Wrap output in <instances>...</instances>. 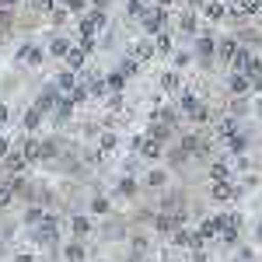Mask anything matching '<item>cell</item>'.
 I'll return each instance as SVG.
<instances>
[{"label": "cell", "instance_id": "1", "mask_svg": "<svg viewBox=\"0 0 262 262\" xmlns=\"http://www.w3.org/2000/svg\"><path fill=\"white\" fill-rule=\"evenodd\" d=\"M60 101H63V91L56 88V84H46V88L39 91V98H35V105H32V108H39L42 116H49V112H53Z\"/></svg>", "mask_w": 262, "mask_h": 262}, {"label": "cell", "instance_id": "21", "mask_svg": "<svg viewBox=\"0 0 262 262\" xmlns=\"http://www.w3.org/2000/svg\"><path fill=\"white\" fill-rule=\"evenodd\" d=\"M179 84H182L179 70H164L161 74V91H179Z\"/></svg>", "mask_w": 262, "mask_h": 262}, {"label": "cell", "instance_id": "4", "mask_svg": "<svg viewBox=\"0 0 262 262\" xmlns=\"http://www.w3.org/2000/svg\"><path fill=\"white\" fill-rule=\"evenodd\" d=\"M60 255H63V262H88V245L77 242V238H70V242L60 248Z\"/></svg>", "mask_w": 262, "mask_h": 262}, {"label": "cell", "instance_id": "19", "mask_svg": "<svg viewBox=\"0 0 262 262\" xmlns=\"http://www.w3.org/2000/svg\"><path fill=\"white\" fill-rule=\"evenodd\" d=\"M234 7L242 11V18H255V14L262 11V0H238Z\"/></svg>", "mask_w": 262, "mask_h": 262}, {"label": "cell", "instance_id": "28", "mask_svg": "<svg viewBox=\"0 0 262 262\" xmlns=\"http://www.w3.org/2000/svg\"><path fill=\"white\" fill-rule=\"evenodd\" d=\"M14 203V192H11V185H0V210H7Z\"/></svg>", "mask_w": 262, "mask_h": 262}, {"label": "cell", "instance_id": "8", "mask_svg": "<svg viewBox=\"0 0 262 262\" xmlns=\"http://www.w3.org/2000/svg\"><path fill=\"white\" fill-rule=\"evenodd\" d=\"M74 46H77V42H70V35H60V32H56V35L49 39V56H56V60H67V53H70Z\"/></svg>", "mask_w": 262, "mask_h": 262}, {"label": "cell", "instance_id": "20", "mask_svg": "<svg viewBox=\"0 0 262 262\" xmlns=\"http://www.w3.org/2000/svg\"><path fill=\"white\" fill-rule=\"evenodd\" d=\"M25 129H28V133H39L42 129V112L39 108H28V112H25Z\"/></svg>", "mask_w": 262, "mask_h": 262}, {"label": "cell", "instance_id": "26", "mask_svg": "<svg viewBox=\"0 0 262 262\" xmlns=\"http://www.w3.org/2000/svg\"><path fill=\"white\" fill-rule=\"evenodd\" d=\"M46 221V210H42V206H28V210H25V224H42Z\"/></svg>", "mask_w": 262, "mask_h": 262}, {"label": "cell", "instance_id": "25", "mask_svg": "<svg viewBox=\"0 0 262 262\" xmlns=\"http://www.w3.org/2000/svg\"><path fill=\"white\" fill-rule=\"evenodd\" d=\"M227 175H231V171H227V164H224V161L210 164V179H213V182H227Z\"/></svg>", "mask_w": 262, "mask_h": 262}, {"label": "cell", "instance_id": "10", "mask_svg": "<svg viewBox=\"0 0 262 262\" xmlns=\"http://www.w3.org/2000/svg\"><path fill=\"white\" fill-rule=\"evenodd\" d=\"M88 213H95V217H112V200L101 196V192H95L91 203H88Z\"/></svg>", "mask_w": 262, "mask_h": 262}, {"label": "cell", "instance_id": "30", "mask_svg": "<svg viewBox=\"0 0 262 262\" xmlns=\"http://www.w3.org/2000/svg\"><path fill=\"white\" fill-rule=\"evenodd\" d=\"M192 63V53H175V67H189Z\"/></svg>", "mask_w": 262, "mask_h": 262}, {"label": "cell", "instance_id": "36", "mask_svg": "<svg viewBox=\"0 0 262 262\" xmlns=\"http://www.w3.org/2000/svg\"><path fill=\"white\" fill-rule=\"evenodd\" d=\"M255 108H259V116H262V98H259V105H255Z\"/></svg>", "mask_w": 262, "mask_h": 262}, {"label": "cell", "instance_id": "5", "mask_svg": "<svg viewBox=\"0 0 262 262\" xmlns=\"http://www.w3.org/2000/svg\"><path fill=\"white\" fill-rule=\"evenodd\" d=\"M168 182H171V175H168V168H150V171L143 175V185H147V189H154V192H161V189H168Z\"/></svg>", "mask_w": 262, "mask_h": 262}, {"label": "cell", "instance_id": "9", "mask_svg": "<svg viewBox=\"0 0 262 262\" xmlns=\"http://www.w3.org/2000/svg\"><path fill=\"white\" fill-rule=\"evenodd\" d=\"M140 158H143V161H161V158H164V147L143 133V140H140Z\"/></svg>", "mask_w": 262, "mask_h": 262}, {"label": "cell", "instance_id": "23", "mask_svg": "<svg viewBox=\"0 0 262 262\" xmlns=\"http://www.w3.org/2000/svg\"><path fill=\"white\" fill-rule=\"evenodd\" d=\"M67 21H70V11H67V7H53V11H49V25H53V28H60Z\"/></svg>", "mask_w": 262, "mask_h": 262}, {"label": "cell", "instance_id": "16", "mask_svg": "<svg viewBox=\"0 0 262 262\" xmlns=\"http://www.w3.org/2000/svg\"><path fill=\"white\" fill-rule=\"evenodd\" d=\"M234 192H238V189H234V185H231V182H213V185H210V196H213V200H231V196H234Z\"/></svg>", "mask_w": 262, "mask_h": 262}, {"label": "cell", "instance_id": "27", "mask_svg": "<svg viewBox=\"0 0 262 262\" xmlns=\"http://www.w3.org/2000/svg\"><path fill=\"white\" fill-rule=\"evenodd\" d=\"M42 60H46V49L42 46H32L28 49V67H42Z\"/></svg>", "mask_w": 262, "mask_h": 262}, {"label": "cell", "instance_id": "3", "mask_svg": "<svg viewBox=\"0 0 262 262\" xmlns=\"http://www.w3.org/2000/svg\"><path fill=\"white\" fill-rule=\"evenodd\" d=\"M154 53H158V49H154V42H150V39L129 42V60H133V63H150V60H154Z\"/></svg>", "mask_w": 262, "mask_h": 262}, {"label": "cell", "instance_id": "32", "mask_svg": "<svg viewBox=\"0 0 262 262\" xmlns=\"http://www.w3.org/2000/svg\"><path fill=\"white\" fill-rule=\"evenodd\" d=\"M11 262H35V255H32V252H21V255H14Z\"/></svg>", "mask_w": 262, "mask_h": 262}, {"label": "cell", "instance_id": "11", "mask_svg": "<svg viewBox=\"0 0 262 262\" xmlns=\"http://www.w3.org/2000/svg\"><path fill=\"white\" fill-rule=\"evenodd\" d=\"M203 18L206 21H224L227 18V7L221 0H203Z\"/></svg>", "mask_w": 262, "mask_h": 262}, {"label": "cell", "instance_id": "31", "mask_svg": "<svg viewBox=\"0 0 262 262\" xmlns=\"http://www.w3.org/2000/svg\"><path fill=\"white\" fill-rule=\"evenodd\" d=\"M7 119H11V108H7V105L0 101V126H7Z\"/></svg>", "mask_w": 262, "mask_h": 262}, {"label": "cell", "instance_id": "2", "mask_svg": "<svg viewBox=\"0 0 262 262\" xmlns=\"http://www.w3.org/2000/svg\"><path fill=\"white\" fill-rule=\"evenodd\" d=\"M140 25H143V32H147V35H161L164 25H168V11H164V7H150V11L143 14Z\"/></svg>", "mask_w": 262, "mask_h": 262}, {"label": "cell", "instance_id": "33", "mask_svg": "<svg viewBox=\"0 0 262 262\" xmlns=\"http://www.w3.org/2000/svg\"><path fill=\"white\" fill-rule=\"evenodd\" d=\"M4 255H7V242L0 238V259H4Z\"/></svg>", "mask_w": 262, "mask_h": 262}, {"label": "cell", "instance_id": "24", "mask_svg": "<svg viewBox=\"0 0 262 262\" xmlns=\"http://www.w3.org/2000/svg\"><path fill=\"white\" fill-rule=\"evenodd\" d=\"M154 49H158V53H175V39H171L168 32H161V35L154 39Z\"/></svg>", "mask_w": 262, "mask_h": 262}, {"label": "cell", "instance_id": "17", "mask_svg": "<svg viewBox=\"0 0 262 262\" xmlns=\"http://www.w3.org/2000/svg\"><path fill=\"white\" fill-rule=\"evenodd\" d=\"M231 91L242 98V95H248V91H252V81H248L245 74H231Z\"/></svg>", "mask_w": 262, "mask_h": 262}, {"label": "cell", "instance_id": "7", "mask_svg": "<svg viewBox=\"0 0 262 262\" xmlns=\"http://www.w3.org/2000/svg\"><path fill=\"white\" fill-rule=\"evenodd\" d=\"M238 39L234 35H224V39H217V56H221V63H234V56H238Z\"/></svg>", "mask_w": 262, "mask_h": 262}, {"label": "cell", "instance_id": "6", "mask_svg": "<svg viewBox=\"0 0 262 262\" xmlns=\"http://www.w3.org/2000/svg\"><path fill=\"white\" fill-rule=\"evenodd\" d=\"M67 227H70V234H74L77 242H84V238H91V231H95V227H91V221H88L84 213H74V217L67 221Z\"/></svg>", "mask_w": 262, "mask_h": 262}, {"label": "cell", "instance_id": "37", "mask_svg": "<svg viewBox=\"0 0 262 262\" xmlns=\"http://www.w3.org/2000/svg\"><path fill=\"white\" fill-rule=\"evenodd\" d=\"M259 242H262V224H259Z\"/></svg>", "mask_w": 262, "mask_h": 262}, {"label": "cell", "instance_id": "22", "mask_svg": "<svg viewBox=\"0 0 262 262\" xmlns=\"http://www.w3.org/2000/svg\"><path fill=\"white\" fill-rule=\"evenodd\" d=\"M196 25H200V18H196L192 11H185V14H179V28L185 32V35H192V32H196Z\"/></svg>", "mask_w": 262, "mask_h": 262}, {"label": "cell", "instance_id": "12", "mask_svg": "<svg viewBox=\"0 0 262 262\" xmlns=\"http://www.w3.org/2000/svg\"><path fill=\"white\" fill-rule=\"evenodd\" d=\"M213 53H217V39H213V35H200V39H196V56L206 63Z\"/></svg>", "mask_w": 262, "mask_h": 262}, {"label": "cell", "instance_id": "29", "mask_svg": "<svg viewBox=\"0 0 262 262\" xmlns=\"http://www.w3.org/2000/svg\"><path fill=\"white\" fill-rule=\"evenodd\" d=\"M11 147H14V143H11L7 137H4V133H0V161H7V154H11Z\"/></svg>", "mask_w": 262, "mask_h": 262}, {"label": "cell", "instance_id": "13", "mask_svg": "<svg viewBox=\"0 0 262 262\" xmlns=\"http://www.w3.org/2000/svg\"><path fill=\"white\" fill-rule=\"evenodd\" d=\"M67 70H74V74H81L84 70V63H88V56H84V49L81 46H74V49H70V53H67Z\"/></svg>", "mask_w": 262, "mask_h": 262}, {"label": "cell", "instance_id": "14", "mask_svg": "<svg viewBox=\"0 0 262 262\" xmlns=\"http://www.w3.org/2000/svg\"><path fill=\"white\" fill-rule=\"evenodd\" d=\"M116 192H119V196H126V200H133V196L140 192V182L133 179V175H122L119 185H116Z\"/></svg>", "mask_w": 262, "mask_h": 262}, {"label": "cell", "instance_id": "15", "mask_svg": "<svg viewBox=\"0 0 262 262\" xmlns=\"http://www.w3.org/2000/svg\"><path fill=\"white\" fill-rule=\"evenodd\" d=\"M171 133H175V129H171V126H164V122H150V129H147V137H150V140H158L164 147V140H171Z\"/></svg>", "mask_w": 262, "mask_h": 262}, {"label": "cell", "instance_id": "35", "mask_svg": "<svg viewBox=\"0 0 262 262\" xmlns=\"http://www.w3.org/2000/svg\"><path fill=\"white\" fill-rule=\"evenodd\" d=\"M168 4H175V0H158V7H164V11H168Z\"/></svg>", "mask_w": 262, "mask_h": 262}, {"label": "cell", "instance_id": "34", "mask_svg": "<svg viewBox=\"0 0 262 262\" xmlns=\"http://www.w3.org/2000/svg\"><path fill=\"white\" fill-rule=\"evenodd\" d=\"M252 88H255V91H262V74L255 77V84H252Z\"/></svg>", "mask_w": 262, "mask_h": 262}, {"label": "cell", "instance_id": "18", "mask_svg": "<svg viewBox=\"0 0 262 262\" xmlns=\"http://www.w3.org/2000/svg\"><path fill=\"white\" fill-rule=\"evenodd\" d=\"M116 147H119V140H116V133H112V129L98 133V154H108V150H116Z\"/></svg>", "mask_w": 262, "mask_h": 262}]
</instances>
